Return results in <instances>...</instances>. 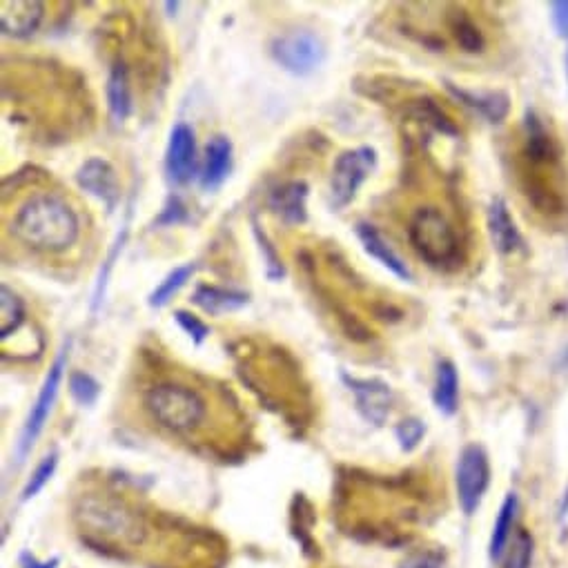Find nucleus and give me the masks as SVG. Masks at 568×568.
<instances>
[{"label":"nucleus","mask_w":568,"mask_h":568,"mask_svg":"<svg viewBox=\"0 0 568 568\" xmlns=\"http://www.w3.org/2000/svg\"><path fill=\"white\" fill-rule=\"evenodd\" d=\"M433 399L439 413L455 415L459 406V375L453 361H442L437 366Z\"/></svg>","instance_id":"aec40b11"},{"label":"nucleus","mask_w":568,"mask_h":568,"mask_svg":"<svg viewBox=\"0 0 568 568\" xmlns=\"http://www.w3.org/2000/svg\"><path fill=\"white\" fill-rule=\"evenodd\" d=\"M401 568H444V560L437 553H417L408 557Z\"/></svg>","instance_id":"7c9ffc66"},{"label":"nucleus","mask_w":568,"mask_h":568,"mask_svg":"<svg viewBox=\"0 0 568 568\" xmlns=\"http://www.w3.org/2000/svg\"><path fill=\"white\" fill-rule=\"evenodd\" d=\"M232 170V143L228 136H212L205 145L203 168L199 174V185L205 192H212L223 185Z\"/></svg>","instance_id":"f8f14e48"},{"label":"nucleus","mask_w":568,"mask_h":568,"mask_svg":"<svg viewBox=\"0 0 568 568\" xmlns=\"http://www.w3.org/2000/svg\"><path fill=\"white\" fill-rule=\"evenodd\" d=\"M551 18L557 34L562 38H568V0H560V3L551 5Z\"/></svg>","instance_id":"2f4dec72"},{"label":"nucleus","mask_w":568,"mask_h":568,"mask_svg":"<svg viewBox=\"0 0 568 568\" xmlns=\"http://www.w3.org/2000/svg\"><path fill=\"white\" fill-rule=\"evenodd\" d=\"M517 508L519 502L515 495H508L504 499L502 508H499L497 519L493 524V533H491V544H488V555H491L493 562H499L506 553L508 544L513 540V528H515V519H517Z\"/></svg>","instance_id":"6ab92c4d"},{"label":"nucleus","mask_w":568,"mask_h":568,"mask_svg":"<svg viewBox=\"0 0 568 568\" xmlns=\"http://www.w3.org/2000/svg\"><path fill=\"white\" fill-rule=\"evenodd\" d=\"M357 237L372 259H377L381 266L388 268L395 274V277L404 279V281H413V272H410V268L406 266V261L401 259L393 248H390V243L381 237V232L375 228V225L359 223Z\"/></svg>","instance_id":"ddd939ff"},{"label":"nucleus","mask_w":568,"mask_h":568,"mask_svg":"<svg viewBox=\"0 0 568 568\" xmlns=\"http://www.w3.org/2000/svg\"><path fill=\"white\" fill-rule=\"evenodd\" d=\"M377 168V152L364 145V148L348 150L337 156L335 168L330 176V203L335 210L346 208V205L357 197V192L368 176Z\"/></svg>","instance_id":"39448f33"},{"label":"nucleus","mask_w":568,"mask_h":568,"mask_svg":"<svg viewBox=\"0 0 568 568\" xmlns=\"http://www.w3.org/2000/svg\"><path fill=\"white\" fill-rule=\"evenodd\" d=\"M67 350H70V348H63L61 352H58V357L54 359V364H52L50 372H47V377L43 381L41 393H38L32 410H29L21 439H18V444H16L18 462H23V459L29 455V450L34 448L36 439L41 437L47 419H50V415H52V408H54L56 397H58V388H61V381H63V375H65V368H67Z\"/></svg>","instance_id":"423d86ee"},{"label":"nucleus","mask_w":568,"mask_h":568,"mask_svg":"<svg viewBox=\"0 0 568 568\" xmlns=\"http://www.w3.org/2000/svg\"><path fill=\"white\" fill-rule=\"evenodd\" d=\"M397 439H399V444L404 450H413L417 448V444L424 439V433H426V426L421 424L419 419H404L401 424L397 426Z\"/></svg>","instance_id":"cd10ccee"},{"label":"nucleus","mask_w":568,"mask_h":568,"mask_svg":"<svg viewBox=\"0 0 568 568\" xmlns=\"http://www.w3.org/2000/svg\"><path fill=\"white\" fill-rule=\"evenodd\" d=\"M535 555V540L528 531H517L504 553V568H531Z\"/></svg>","instance_id":"5701e85b"},{"label":"nucleus","mask_w":568,"mask_h":568,"mask_svg":"<svg viewBox=\"0 0 568 568\" xmlns=\"http://www.w3.org/2000/svg\"><path fill=\"white\" fill-rule=\"evenodd\" d=\"M107 107L116 123H123L127 116L132 114V90L130 78H127V67L123 63H116L112 67L110 76H107Z\"/></svg>","instance_id":"a211bd4d"},{"label":"nucleus","mask_w":568,"mask_h":568,"mask_svg":"<svg viewBox=\"0 0 568 568\" xmlns=\"http://www.w3.org/2000/svg\"><path fill=\"white\" fill-rule=\"evenodd\" d=\"M448 92L491 123H502L508 116V110H511V101L502 92H468L453 83H448Z\"/></svg>","instance_id":"dca6fc26"},{"label":"nucleus","mask_w":568,"mask_h":568,"mask_svg":"<svg viewBox=\"0 0 568 568\" xmlns=\"http://www.w3.org/2000/svg\"><path fill=\"white\" fill-rule=\"evenodd\" d=\"M450 27H453V34L464 52L477 54L484 50V45H486L484 34L479 32V27L470 21L466 14H455L453 21H450Z\"/></svg>","instance_id":"b1692460"},{"label":"nucleus","mask_w":568,"mask_h":568,"mask_svg":"<svg viewBox=\"0 0 568 568\" xmlns=\"http://www.w3.org/2000/svg\"><path fill=\"white\" fill-rule=\"evenodd\" d=\"M272 58L283 70L295 76H308L317 72L326 61V45L317 34L308 29H295L272 41Z\"/></svg>","instance_id":"20e7f679"},{"label":"nucleus","mask_w":568,"mask_h":568,"mask_svg":"<svg viewBox=\"0 0 568 568\" xmlns=\"http://www.w3.org/2000/svg\"><path fill=\"white\" fill-rule=\"evenodd\" d=\"M408 241L430 268H453L459 261L455 228L437 208H421L408 225Z\"/></svg>","instance_id":"7ed1b4c3"},{"label":"nucleus","mask_w":568,"mask_h":568,"mask_svg":"<svg viewBox=\"0 0 568 568\" xmlns=\"http://www.w3.org/2000/svg\"><path fill=\"white\" fill-rule=\"evenodd\" d=\"M566 72H568V56H566Z\"/></svg>","instance_id":"72a5a7b5"},{"label":"nucleus","mask_w":568,"mask_h":568,"mask_svg":"<svg viewBox=\"0 0 568 568\" xmlns=\"http://www.w3.org/2000/svg\"><path fill=\"white\" fill-rule=\"evenodd\" d=\"M350 388V393L357 399V410L366 421L381 426L390 415V404H393V393L390 386L381 379H359L350 375H341Z\"/></svg>","instance_id":"9d476101"},{"label":"nucleus","mask_w":568,"mask_h":568,"mask_svg":"<svg viewBox=\"0 0 568 568\" xmlns=\"http://www.w3.org/2000/svg\"><path fill=\"white\" fill-rule=\"evenodd\" d=\"M165 172L174 185H185L197 174V139L188 123H176L165 150Z\"/></svg>","instance_id":"6e6552de"},{"label":"nucleus","mask_w":568,"mask_h":568,"mask_svg":"<svg viewBox=\"0 0 568 568\" xmlns=\"http://www.w3.org/2000/svg\"><path fill=\"white\" fill-rule=\"evenodd\" d=\"M183 221H188V210H185V205L179 197H172L168 201V205L163 208L161 217L156 219V223H159V225H176V223H183Z\"/></svg>","instance_id":"c756f323"},{"label":"nucleus","mask_w":568,"mask_h":568,"mask_svg":"<svg viewBox=\"0 0 568 568\" xmlns=\"http://www.w3.org/2000/svg\"><path fill=\"white\" fill-rule=\"evenodd\" d=\"M25 306L23 299L7 286L0 288V339L7 341L12 332L23 326Z\"/></svg>","instance_id":"412c9836"},{"label":"nucleus","mask_w":568,"mask_h":568,"mask_svg":"<svg viewBox=\"0 0 568 568\" xmlns=\"http://www.w3.org/2000/svg\"><path fill=\"white\" fill-rule=\"evenodd\" d=\"M174 319L179 326L185 330V335H190V339L194 341V344H203L205 339L210 337V328L205 326V323L197 317V315H192V312L188 310H176L174 312Z\"/></svg>","instance_id":"bb28decb"},{"label":"nucleus","mask_w":568,"mask_h":568,"mask_svg":"<svg viewBox=\"0 0 568 568\" xmlns=\"http://www.w3.org/2000/svg\"><path fill=\"white\" fill-rule=\"evenodd\" d=\"M248 299L250 297L246 295V292L217 288V286H199L197 290H194V297H192V301L197 303L203 312H208V315H214V317L241 310L248 303Z\"/></svg>","instance_id":"f3484780"},{"label":"nucleus","mask_w":568,"mask_h":568,"mask_svg":"<svg viewBox=\"0 0 568 568\" xmlns=\"http://www.w3.org/2000/svg\"><path fill=\"white\" fill-rule=\"evenodd\" d=\"M23 560H25L23 568H58V557H52V560H45V562H38V560H34V557L25 555Z\"/></svg>","instance_id":"473e14b6"},{"label":"nucleus","mask_w":568,"mask_h":568,"mask_svg":"<svg viewBox=\"0 0 568 568\" xmlns=\"http://www.w3.org/2000/svg\"><path fill=\"white\" fill-rule=\"evenodd\" d=\"M488 232H491L495 250L502 254H513L524 246L522 234H519L504 199H495L488 208Z\"/></svg>","instance_id":"4468645a"},{"label":"nucleus","mask_w":568,"mask_h":568,"mask_svg":"<svg viewBox=\"0 0 568 568\" xmlns=\"http://www.w3.org/2000/svg\"><path fill=\"white\" fill-rule=\"evenodd\" d=\"M76 183L78 188L85 190L87 194H92L94 199H99L105 203L107 212H112L121 199V183L119 174L112 168L110 161L99 159H87L81 168L76 172Z\"/></svg>","instance_id":"1a4fd4ad"},{"label":"nucleus","mask_w":568,"mask_h":568,"mask_svg":"<svg viewBox=\"0 0 568 568\" xmlns=\"http://www.w3.org/2000/svg\"><path fill=\"white\" fill-rule=\"evenodd\" d=\"M254 234H257V241H259V246H261L263 259H266V272H268V279H270V281H277V279H281L283 274H286V270H283L281 261H279V257H277V252H274V248H272V243L268 241L266 234H261L259 225H254Z\"/></svg>","instance_id":"c85d7f7f"},{"label":"nucleus","mask_w":568,"mask_h":568,"mask_svg":"<svg viewBox=\"0 0 568 568\" xmlns=\"http://www.w3.org/2000/svg\"><path fill=\"white\" fill-rule=\"evenodd\" d=\"M192 272H194V266L192 263H185V266H179V268H174L168 277H165L159 286L154 288V292L150 295V306L152 308H163L165 303H168L176 292H179L185 283L190 281L192 277Z\"/></svg>","instance_id":"4be33fe9"},{"label":"nucleus","mask_w":568,"mask_h":568,"mask_svg":"<svg viewBox=\"0 0 568 568\" xmlns=\"http://www.w3.org/2000/svg\"><path fill=\"white\" fill-rule=\"evenodd\" d=\"M488 484H491V462L486 450L477 444L466 446L459 455L455 473L457 499L466 515H473L482 504Z\"/></svg>","instance_id":"0eeeda50"},{"label":"nucleus","mask_w":568,"mask_h":568,"mask_svg":"<svg viewBox=\"0 0 568 568\" xmlns=\"http://www.w3.org/2000/svg\"><path fill=\"white\" fill-rule=\"evenodd\" d=\"M12 232L18 241L34 250L63 252L76 243L81 221L63 197L41 192L21 205L12 221Z\"/></svg>","instance_id":"f257e3e1"},{"label":"nucleus","mask_w":568,"mask_h":568,"mask_svg":"<svg viewBox=\"0 0 568 568\" xmlns=\"http://www.w3.org/2000/svg\"><path fill=\"white\" fill-rule=\"evenodd\" d=\"M56 466H58V455L52 453V455H47L41 464L36 466V470L32 473V477L27 479V484L23 488V493H21V499L23 502H29V499H34L38 493L43 491V488L50 484V479L54 477L56 473Z\"/></svg>","instance_id":"393cba45"},{"label":"nucleus","mask_w":568,"mask_h":568,"mask_svg":"<svg viewBox=\"0 0 568 568\" xmlns=\"http://www.w3.org/2000/svg\"><path fill=\"white\" fill-rule=\"evenodd\" d=\"M45 7L38 0H3L0 3V29L5 36L27 38L43 21Z\"/></svg>","instance_id":"9b49d317"},{"label":"nucleus","mask_w":568,"mask_h":568,"mask_svg":"<svg viewBox=\"0 0 568 568\" xmlns=\"http://www.w3.org/2000/svg\"><path fill=\"white\" fill-rule=\"evenodd\" d=\"M306 201H308V185L303 181H292L272 192L270 208L281 221H286L288 225H299L308 219Z\"/></svg>","instance_id":"2eb2a0df"},{"label":"nucleus","mask_w":568,"mask_h":568,"mask_svg":"<svg viewBox=\"0 0 568 568\" xmlns=\"http://www.w3.org/2000/svg\"><path fill=\"white\" fill-rule=\"evenodd\" d=\"M70 393L81 406H94L96 399L101 397V384L87 372L76 370L70 375Z\"/></svg>","instance_id":"a878e982"},{"label":"nucleus","mask_w":568,"mask_h":568,"mask_svg":"<svg viewBox=\"0 0 568 568\" xmlns=\"http://www.w3.org/2000/svg\"><path fill=\"white\" fill-rule=\"evenodd\" d=\"M145 408L163 428L179 435L197 430L208 415L205 399L197 390L183 384H172V381L152 386L145 395Z\"/></svg>","instance_id":"f03ea898"}]
</instances>
